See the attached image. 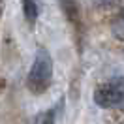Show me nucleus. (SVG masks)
I'll list each match as a JSON object with an SVG mask.
<instances>
[{"label":"nucleus","mask_w":124,"mask_h":124,"mask_svg":"<svg viewBox=\"0 0 124 124\" xmlns=\"http://www.w3.org/2000/svg\"><path fill=\"white\" fill-rule=\"evenodd\" d=\"M51 79H53V56L47 49L39 47L34 54L30 71L26 75V86L32 94L39 96L51 86Z\"/></svg>","instance_id":"1"},{"label":"nucleus","mask_w":124,"mask_h":124,"mask_svg":"<svg viewBox=\"0 0 124 124\" xmlns=\"http://www.w3.org/2000/svg\"><path fill=\"white\" fill-rule=\"evenodd\" d=\"M94 103L103 109H124V77H113L92 94Z\"/></svg>","instance_id":"2"},{"label":"nucleus","mask_w":124,"mask_h":124,"mask_svg":"<svg viewBox=\"0 0 124 124\" xmlns=\"http://www.w3.org/2000/svg\"><path fill=\"white\" fill-rule=\"evenodd\" d=\"M58 2H60V8L64 11V15L68 17L70 21H77V17H79L77 0H58Z\"/></svg>","instance_id":"3"},{"label":"nucleus","mask_w":124,"mask_h":124,"mask_svg":"<svg viewBox=\"0 0 124 124\" xmlns=\"http://www.w3.org/2000/svg\"><path fill=\"white\" fill-rule=\"evenodd\" d=\"M23 13L28 23H34L38 17V4L36 0H23Z\"/></svg>","instance_id":"4"},{"label":"nucleus","mask_w":124,"mask_h":124,"mask_svg":"<svg viewBox=\"0 0 124 124\" xmlns=\"http://www.w3.org/2000/svg\"><path fill=\"white\" fill-rule=\"evenodd\" d=\"M34 124H56V115L53 109L49 111H41L34 116Z\"/></svg>","instance_id":"5"},{"label":"nucleus","mask_w":124,"mask_h":124,"mask_svg":"<svg viewBox=\"0 0 124 124\" xmlns=\"http://www.w3.org/2000/svg\"><path fill=\"white\" fill-rule=\"evenodd\" d=\"M111 30H113V34H115L116 39H124V13H120V15L113 21Z\"/></svg>","instance_id":"6"},{"label":"nucleus","mask_w":124,"mask_h":124,"mask_svg":"<svg viewBox=\"0 0 124 124\" xmlns=\"http://www.w3.org/2000/svg\"><path fill=\"white\" fill-rule=\"evenodd\" d=\"M96 2H98L100 6H105V8H107V6H113V4H116L118 0H96Z\"/></svg>","instance_id":"7"},{"label":"nucleus","mask_w":124,"mask_h":124,"mask_svg":"<svg viewBox=\"0 0 124 124\" xmlns=\"http://www.w3.org/2000/svg\"><path fill=\"white\" fill-rule=\"evenodd\" d=\"M2 4H4V0H0V17H2Z\"/></svg>","instance_id":"8"}]
</instances>
